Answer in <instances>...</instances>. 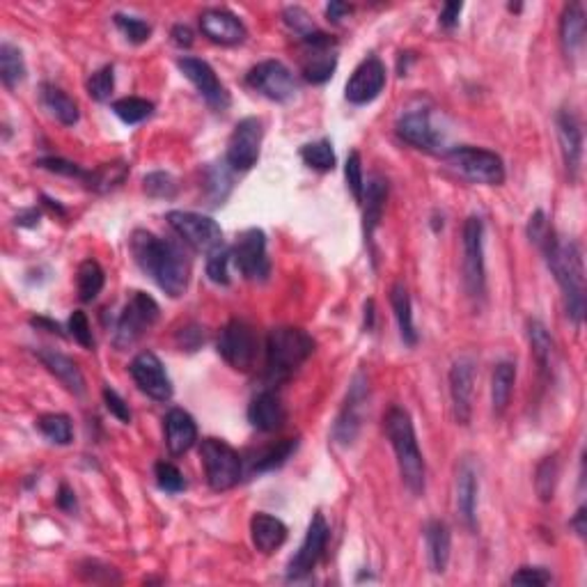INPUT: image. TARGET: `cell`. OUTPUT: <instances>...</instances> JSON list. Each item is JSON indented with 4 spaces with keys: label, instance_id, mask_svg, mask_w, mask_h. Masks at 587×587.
<instances>
[{
    "label": "cell",
    "instance_id": "1",
    "mask_svg": "<svg viewBox=\"0 0 587 587\" xmlns=\"http://www.w3.org/2000/svg\"><path fill=\"white\" fill-rule=\"evenodd\" d=\"M132 253L142 273L152 278L171 298H180L189 287V262L177 243L159 239L147 230L132 234Z\"/></svg>",
    "mask_w": 587,
    "mask_h": 587
},
{
    "label": "cell",
    "instance_id": "2",
    "mask_svg": "<svg viewBox=\"0 0 587 587\" xmlns=\"http://www.w3.org/2000/svg\"><path fill=\"white\" fill-rule=\"evenodd\" d=\"M539 248L564 294V310L573 324H581L585 315V267L578 243L564 241L553 230L546 232Z\"/></svg>",
    "mask_w": 587,
    "mask_h": 587
},
{
    "label": "cell",
    "instance_id": "3",
    "mask_svg": "<svg viewBox=\"0 0 587 587\" xmlns=\"http://www.w3.org/2000/svg\"><path fill=\"white\" fill-rule=\"evenodd\" d=\"M386 436H388L390 445H393L395 455H397V466L402 482L413 495L425 494V459L423 452L417 447L416 429H413V420L402 406H393L386 413Z\"/></svg>",
    "mask_w": 587,
    "mask_h": 587
},
{
    "label": "cell",
    "instance_id": "4",
    "mask_svg": "<svg viewBox=\"0 0 587 587\" xmlns=\"http://www.w3.org/2000/svg\"><path fill=\"white\" fill-rule=\"evenodd\" d=\"M315 351V340L303 328H273L267 338V374L271 381H285Z\"/></svg>",
    "mask_w": 587,
    "mask_h": 587
},
{
    "label": "cell",
    "instance_id": "5",
    "mask_svg": "<svg viewBox=\"0 0 587 587\" xmlns=\"http://www.w3.org/2000/svg\"><path fill=\"white\" fill-rule=\"evenodd\" d=\"M445 163L473 184L498 186L505 181V165L495 152L482 147H452L445 152Z\"/></svg>",
    "mask_w": 587,
    "mask_h": 587
},
{
    "label": "cell",
    "instance_id": "6",
    "mask_svg": "<svg viewBox=\"0 0 587 587\" xmlns=\"http://www.w3.org/2000/svg\"><path fill=\"white\" fill-rule=\"evenodd\" d=\"M156 319H159V303L145 291H133L122 315L117 317L113 345L117 349H129L141 340L147 328L156 324Z\"/></svg>",
    "mask_w": 587,
    "mask_h": 587
},
{
    "label": "cell",
    "instance_id": "7",
    "mask_svg": "<svg viewBox=\"0 0 587 587\" xmlns=\"http://www.w3.org/2000/svg\"><path fill=\"white\" fill-rule=\"evenodd\" d=\"M200 456L207 473L209 486L214 491H228L241 480V456L220 438H204L200 445Z\"/></svg>",
    "mask_w": 587,
    "mask_h": 587
},
{
    "label": "cell",
    "instance_id": "8",
    "mask_svg": "<svg viewBox=\"0 0 587 587\" xmlns=\"http://www.w3.org/2000/svg\"><path fill=\"white\" fill-rule=\"evenodd\" d=\"M464 241V287L468 297L482 298L486 291V269H484V223L480 216H471L464 223L461 232Z\"/></svg>",
    "mask_w": 587,
    "mask_h": 587
},
{
    "label": "cell",
    "instance_id": "9",
    "mask_svg": "<svg viewBox=\"0 0 587 587\" xmlns=\"http://www.w3.org/2000/svg\"><path fill=\"white\" fill-rule=\"evenodd\" d=\"M168 223L175 230L177 237L198 253H214L216 248L225 246L223 230L209 216L195 214V211H171Z\"/></svg>",
    "mask_w": 587,
    "mask_h": 587
},
{
    "label": "cell",
    "instance_id": "10",
    "mask_svg": "<svg viewBox=\"0 0 587 587\" xmlns=\"http://www.w3.org/2000/svg\"><path fill=\"white\" fill-rule=\"evenodd\" d=\"M258 333L250 324L241 319H232L219 338V354L223 356L225 363L239 372H248L258 360Z\"/></svg>",
    "mask_w": 587,
    "mask_h": 587
},
{
    "label": "cell",
    "instance_id": "11",
    "mask_svg": "<svg viewBox=\"0 0 587 587\" xmlns=\"http://www.w3.org/2000/svg\"><path fill=\"white\" fill-rule=\"evenodd\" d=\"M264 124L259 117H243L234 127L232 136L228 141V154L225 161L232 171H250L259 159V147H262Z\"/></svg>",
    "mask_w": 587,
    "mask_h": 587
},
{
    "label": "cell",
    "instance_id": "12",
    "mask_svg": "<svg viewBox=\"0 0 587 587\" xmlns=\"http://www.w3.org/2000/svg\"><path fill=\"white\" fill-rule=\"evenodd\" d=\"M232 262L248 280H267L271 264L267 258V237L262 230L250 228L237 239L232 248Z\"/></svg>",
    "mask_w": 587,
    "mask_h": 587
},
{
    "label": "cell",
    "instance_id": "13",
    "mask_svg": "<svg viewBox=\"0 0 587 587\" xmlns=\"http://www.w3.org/2000/svg\"><path fill=\"white\" fill-rule=\"evenodd\" d=\"M246 83L271 102H289L297 94L294 73L278 60H264L248 72Z\"/></svg>",
    "mask_w": 587,
    "mask_h": 587
},
{
    "label": "cell",
    "instance_id": "14",
    "mask_svg": "<svg viewBox=\"0 0 587 587\" xmlns=\"http://www.w3.org/2000/svg\"><path fill=\"white\" fill-rule=\"evenodd\" d=\"M367 379H365L363 372H358L354 377V381H351L345 406H342L340 416H338L333 427V438L340 443V445H351V443L356 441V436H358L360 425H363L365 406H367Z\"/></svg>",
    "mask_w": 587,
    "mask_h": 587
},
{
    "label": "cell",
    "instance_id": "15",
    "mask_svg": "<svg viewBox=\"0 0 587 587\" xmlns=\"http://www.w3.org/2000/svg\"><path fill=\"white\" fill-rule=\"evenodd\" d=\"M303 42V78L308 83H315V85H321V83L328 81L333 76L335 67H338V55H335V42L326 33L317 30L310 37L301 39Z\"/></svg>",
    "mask_w": 587,
    "mask_h": 587
},
{
    "label": "cell",
    "instance_id": "16",
    "mask_svg": "<svg viewBox=\"0 0 587 587\" xmlns=\"http://www.w3.org/2000/svg\"><path fill=\"white\" fill-rule=\"evenodd\" d=\"M326 543H328V523H326L324 514L317 512V514L312 516L310 525H308V533L301 543V549L289 560L287 578H289V581H298V578L312 573V569L317 567V563H319L321 555H324Z\"/></svg>",
    "mask_w": 587,
    "mask_h": 587
},
{
    "label": "cell",
    "instance_id": "17",
    "mask_svg": "<svg viewBox=\"0 0 587 587\" xmlns=\"http://www.w3.org/2000/svg\"><path fill=\"white\" fill-rule=\"evenodd\" d=\"M133 381L138 388L147 395V397L156 399V402H168L172 397V381L165 372L163 363L159 360V356L152 351H142L129 365Z\"/></svg>",
    "mask_w": 587,
    "mask_h": 587
},
{
    "label": "cell",
    "instance_id": "18",
    "mask_svg": "<svg viewBox=\"0 0 587 587\" xmlns=\"http://www.w3.org/2000/svg\"><path fill=\"white\" fill-rule=\"evenodd\" d=\"M395 129H397V136L402 138L404 142L416 147V150L438 152L445 145V138H443L441 129H436L429 111H423V108H420V111L404 113L397 120V127Z\"/></svg>",
    "mask_w": 587,
    "mask_h": 587
},
{
    "label": "cell",
    "instance_id": "19",
    "mask_svg": "<svg viewBox=\"0 0 587 587\" xmlns=\"http://www.w3.org/2000/svg\"><path fill=\"white\" fill-rule=\"evenodd\" d=\"M177 67H180V72L184 73L191 83H193L195 90L202 94L204 102L214 108V111H225V108L230 106L228 90H225L223 83L219 81V76H216L214 69L209 67L204 60L180 58Z\"/></svg>",
    "mask_w": 587,
    "mask_h": 587
},
{
    "label": "cell",
    "instance_id": "20",
    "mask_svg": "<svg viewBox=\"0 0 587 587\" xmlns=\"http://www.w3.org/2000/svg\"><path fill=\"white\" fill-rule=\"evenodd\" d=\"M473 393H475V360L459 358L450 369V397L455 420L464 427L471 423Z\"/></svg>",
    "mask_w": 587,
    "mask_h": 587
},
{
    "label": "cell",
    "instance_id": "21",
    "mask_svg": "<svg viewBox=\"0 0 587 587\" xmlns=\"http://www.w3.org/2000/svg\"><path fill=\"white\" fill-rule=\"evenodd\" d=\"M386 85V67L379 58L369 55L367 60L358 64L351 73V78L347 81L345 94L351 103L363 106V103L374 102L379 97L381 90Z\"/></svg>",
    "mask_w": 587,
    "mask_h": 587
},
{
    "label": "cell",
    "instance_id": "22",
    "mask_svg": "<svg viewBox=\"0 0 587 587\" xmlns=\"http://www.w3.org/2000/svg\"><path fill=\"white\" fill-rule=\"evenodd\" d=\"M558 138H560V150H563L564 168H567L569 177L578 180L581 175V163H582V129L578 122L576 113L572 108H563L558 113Z\"/></svg>",
    "mask_w": 587,
    "mask_h": 587
},
{
    "label": "cell",
    "instance_id": "23",
    "mask_svg": "<svg viewBox=\"0 0 587 587\" xmlns=\"http://www.w3.org/2000/svg\"><path fill=\"white\" fill-rule=\"evenodd\" d=\"M200 28H202L204 37H209L216 44L234 46L241 44L246 39V25L239 21V16H234L228 10H207L200 16Z\"/></svg>",
    "mask_w": 587,
    "mask_h": 587
},
{
    "label": "cell",
    "instance_id": "24",
    "mask_svg": "<svg viewBox=\"0 0 587 587\" xmlns=\"http://www.w3.org/2000/svg\"><path fill=\"white\" fill-rule=\"evenodd\" d=\"M477 491H480V480L475 468L468 459L461 461L456 471V512L468 530L477 528Z\"/></svg>",
    "mask_w": 587,
    "mask_h": 587
},
{
    "label": "cell",
    "instance_id": "25",
    "mask_svg": "<svg viewBox=\"0 0 587 587\" xmlns=\"http://www.w3.org/2000/svg\"><path fill=\"white\" fill-rule=\"evenodd\" d=\"M163 423L165 445H168L171 455H186L198 441V425L191 417V413H186L184 408H172V411H168Z\"/></svg>",
    "mask_w": 587,
    "mask_h": 587
},
{
    "label": "cell",
    "instance_id": "26",
    "mask_svg": "<svg viewBox=\"0 0 587 587\" xmlns=\"http://www.w3.org/2000/svg\"><path fill=\"white\" fill-rule=\"evenodd\" d=\"M285 406L273 390H262L248 406V420L259 432H278L285 425Z\"/></svg>",
    "mask_w": 587,
    "mask_h": 587
},
{
    "label": "cell",
    "instance_id": "27",
    "mask_svg": "<svg viewBox=\"0 0 587 587\" xmlns=\"http://www.w3.org/2000/svg\"><path fill=\"white\" fill-rule=\"evenodd\" d=\"M37 358L44 363V367L54 374L55 379H60V384L73 395H83L85 393V379H83V372L78 369V365L73 363L69 356L60 354L55 349H37L34 351Z\"/></svg>",
    "mask_w": 587,
    "mask_h": 587
},
{
    "label": "cell",
    "instance_id": "28",
    "mask_svg": "<svg viewBox=\"0 0 587 587\" xmlns=\"http://www.w3.org/2000/svg\"><path fill=\"white\" fill-rule=\"evenodd\" d=\"M250 537H253L255 549L259 553L269 555L285 543L287 525L280 519H276V516L259 512V514H255L250 519Z\"/></svg>",
    "mask_w": 587,
    "mask_h": 587
},
{
    "label": "cell",
    "instance_id": "29",
    "mask_svg": "<svg viewBox=\"0 0 587 587\" xmlns=\"http://www.w3.org/2000/svg\"><path fill=\"white\" fill-rule=\"evenodd\" d=\"M560 42L567 58H576L578 51L585 44V12L581 3H572L564 7L560 19Z\"/></svg>",
    "mask_w": 587,
    "mask_h": 587
},
{
    "label": "cell",
    "instance_id": "30",
    "mask_svg": "<svg viewBox=\"0 0 587 587\" xmlns=\"http://www.w3.org/2000/svg\"><path fill=\"white\" fill-rule=\"evenodd\" d=\"M425 542H427V555L432 572L445 573L452 551L450 528L443 521H429L427 528H425Z\"/></svg>",
    "mask_w": 587,
    "mask_h": 587
},
{
    "label": "cell",
    "instance_id": "31",
    "mask_svg": "<svg viewBox=\"0 0 587 587\" xmlns=\"http://www.w3.org/2000/svg\"><path fill=\"white\" fill-rule=\"evenodd\" d=\"M386 198H388V181L384 177H372L367 184V193H365V239H372L374 230L379 228L381 216H384Z\"/></svg>",
    "mask_w": 587,
    "mask_h": 587
},
{
    "label": "cell",
    "instance_id": "32",
    "mask_svg": "<svg viewBox=\"0 0 587 587\" xmlns=\"http://www.w3.org/2000/svg\"><path fill=\"white\" fill-rule=\"evenodd\" d=\"M390 306H393L395 310V319H397L402 340L406 342L408 347H413L417 342V333H416V326H413L411 297H408V289L402 285V282H395L393 289H390Z\"/></svg>",
    "mask_w": 587,
    "mask_h": 587
},
{
    "label": "cell",
    "instance_id": "33",
    "mask_svg": "<svg viewBox=\"0 0 587 587\" xmlns=\"http://www.w3.org/2000/svg\"><path fill=\"white\" fill-rule=\"evenodd\" d=\"M42 103L46 106V111L55 117L58 122H63L64 127H73L78 122V106L67 93H63L60 88L44 83L42 85Z\"/></svg>",
    "mask_w": 587,
    "mask_h": 587
},
{
    "label": "cell",
    "instance_id": "34",
    "mask_svg": "<svg viewBox=\"0 0 587 587\" xmlns=\"http://www.w3.org/2000/svg\"><path fill=\"white\" fill-rule=\"evenodd\" d=\"M516 381V365L514 363H498L494 369V377H491V404H494V411L505 413L507 404L512 399V390H514Z\"/></svg>",
    "mask_w": 587,
    "mask_h": 587
},
{
    "label": "cell",
    "instance_id": "35",
    "mask_svg": "<svg viewBox=\"0 0 587 587\" xmlns=\"http://www.w3.org/2000/svg\"><path fill=\"white\" fill-rule=\"evenodd\" d=\"M528 340L533 347V356L539 365V372L551 374V365H553V340H551L549 328L539 319L528 321Z\"/></svg>",
    "mask_w": 587,
    "mask_h": 587
},
{
    "label": "cell",
    "instance_id": "36",
    "mask_svg": "<svg viewBox=\"0 0 587 587\" xmlns=\"http://www.w3.org/2000/svg\"><path fill=\"white\" fill-rule=\"evenodd\" d=\"M103 282H106V276H103V269L99 267V262H94V259L81 262L76 273V289L83 303L94 301L102 294Z\"/></svg>",
    "mask_w": 587,
    "mask_h": 587
},
{
    "label": "cell",
    "instance_id": "37",
    "mask_svg": "<svg viewBox=\"0 0 587 587\" xmlns=\"http://www.w3.org/2000/svg\"><path fill=\"white\" fill-rule=\"evenodd\" d=\"M0 78H3V85L7 90H15L25 78L24 54L10 42H3V46H0Z\"/></svg>",
    "mask_w": 587,
    "mask_h": 587
},
{
    "label": "cell",
    "instance_id": "38",
    "mask_svg": "<svg viewBox=\"0 0 587 587\" xmlns=\"http://www.w3.org/2000/svg\"><path fill=\"white\" fill-rule=\"evenodd\" d=\"M558 477H560L558 456L553 455L539 461L537 471H534V489H537L539 500H543V503L553 500L555 486H558Z\"/></svg>",
    "mask_w": 587,
    "mask_h": 587
},
{
    "label": "cell",
    "instance_id": "39",
    "mask_svg": "<svg viewBox=\"0 0 587 587\" xmlns=\"http://www.w3.org/2000/svg\"><path fill=\"white\" fill-rule=\"evenodd\" d=\"M127 172H129V165L124 163V161L103 163V165H99L97 171L90 172L88 184H90V189L99 191V193H106V191L120 186L122 181H124V177H127Z\"/></svg>",
    "mask_w": 587,
    "mask_h": 587
},
{
    "label": "cell",
    "instance_id": "40",
    "mask_svg": "<svg viewBox=\"0 0 587 587\" xmlns=\"http://www.w3.org/2000/svg\"><path fill=\"white\" fill-rule=\"evenodd\" d=\"M37 427L51 443H58V445H69L73 438L72 420L63 413H46L37 420Z\"/></svg>",
    "mask_w": 587,
    "mask_h": 587
},
{
    "label": "cell",
    "instance_id": "41",
    "mask_svg": "<svg viewBox=\"0 0 587 587\" xmlns=\"http://www.w3.org/2000/svg\"><path fill=\"white\" fill-rule=\"evenodd\" d=\"M230 171H232V168H230L228 161L214 163L207 171V191L214 204H223V200L228 198L230 191H232V172Z\"/></svg>",
    "mask_w": 587,
    "mask_h": 587
},
{
    "label": "cell",
    "instance_id": "42",
    "mask_svg": "<svg viewBox=\"0 0 587 587\" xmlns=\"http://www.w3.org/2000/svg\"><path fill=\"white\" fill-rule=\"evenodd\" d=\"M297 447H298V438H287V441L276 443V445L269 447L264 455L258 456V461H255V466H253V473L276 471V468H280L282 464H285V461L289 459L294 452H297Z\"/></svg>",
    "mask_w": 587,
    "mask_h": 587
},
{
    "label": "cell",
    "instance_id": "43",
    "mask_svg": "<svg viewBox=\"0 0 587 587\" xmlns=\"http://www.w3.org/2000/svg\"><path fill=\"white\" fill-rule=\"evenodd\" d=\"M113 113H115L124 124H138V122L147 120V117L154 113V103L141 97H124L113 103Z\"/></svg>",
    "mask_w": 587,
    "mask_h": 587
},
{
    "label": "cell",
    "instance_id": "44",
    "mask_svg": "<svg viewBox=\"0 0 587 587\" xmlns=\"http://www.w3.org/2000/svg\"><path fill=\"white\" fill-rule=\"evenodd\" d=\"M301 159L306 161V165L315 168V171H333L335 168V152L333 145L328 141H317L308 142L301 147Z\"/></svg>",
    "mask_w": 587,
    "mask_h": 587
},
{
    "label": "cell",
    "instance_id": "45",
    "mask_svg": "<svg viewBox=\"0 0 587 587\" xmlns=\"http://www.w3.org/2000/svg\"><path fill=\"white\" fill-rule=\"evenodd\" d=\"M230 262H232V250L228 246L216 248L214 253L207 258V276L216 285H230Z\"/></svg>",
    "mask_w": 587,
    "mask_h": 587
},
{
    "label": "cell",
    "instance_id": "46",
    "mask_svg": "<svg viewBox=\"0 0 587 587\" xmlns=\"http://www.w3.org/2000/svg\"><path fill=\"white\" fill-rule=\"evenodd\" d=\"M115 90V69L111 64L102 67L99 72H94L88 81V94L94 102H108Z\"/></svg>",
    "mask_w": 587,
    "mask_h": 587
},
{
    "label": "cell",
    "instance_id": "47",
    "mask_svg": "<svg viewBox=\"0 0 587 587\" xmlns=\"http://www.w3.org/2000/svg\"><path fill=\"white\" fill-rule=\"evenodd\" d=\"M154 473H156V482H159V486L163 491H168V494H180V491L186 489L184 475H181V471L175 466V464L159 461V464L154 466Z\"/></svg>",
    "mask_w": 587,
    "mask_h": 587
},
{
    "label": "cell",
    "instance_id": "48",
    "mask_svg": "<svg viewBox=\"0 0 587 587\" xmlns=\"http://www.w3.org/2000/svg\"><path fill=\"white\" fill-rule=\"evenodd\" d=\"M113 19H115L117 28L127 34V39L129 42H133V44H142V42L150 39L152 25L147 24V21L136 19V16H124V15H115Z\"/></svg>",
    "mask_w": 587,
    "mask_h": 587
},
{
    "label": "cell",
    "instance_id": "49",
    "mask_svg": "<svg viewBox=\"0 0 587 587\" xmlns=\"http://www.w3.org/2000/svg\"><path fill=\"white\" fill-rule=\"evenodd\" d=\"M345 177H347V186L351 189L354 198L358 202H363L365 198V180H363V161H360L358 152H351L347 156V165H345Z\"/></svg>",
    "mask_w": 587,
    "mask_h": 587
},
{
    "label": "cell",
    "instance_id": "50",
    "mask_svg": "<svg viewBox=\"0 0 587 587\" xmlns=\"http://www.w3.org/2000/svg\"><path fill=\"white\" fill-rule=\"evenodd\" d=\"M282 19H285L287 28L291 30V33H297L298 37L306 39L310 37V34L317 33L315 24H312L310 15H308L303 7H287L285 12H282Z\"/></svg>",
    "mask_w": 587,
    "mask_h": 587
},
{
    "label": "cell",
    "instance_id": "51",
    "mask_svg": "<svg viewBox=\"0 0 587 587\" xmlns=\"http://www.w3.org/2000/svg\"><path fill=\"white\" fill-rule=\"evenodd\" d=\"M145 193L150 198H172L177 193V184L168 172H150L145 177Z\"/></svg>",
    "mask_w": 587,
    "mask_h": 587
},
{
    "label": "cell",
    "instance_id": "52",
    "mask_svg": "<svg viewBox=\"0 0 587 587\" xmlns=\"http://www.w3.org/2000/svg\"><path fill=\"white\" fill-rule=\"evenodd\" d=\"M69 333H72V338L83 347V349H93L94 347V338H93V330H90V321L83 310L72 312V317H69Z\"/></svg>",
    "mask_w": 587,
    "mask_h": 587
},
{
    "label": "cell",
    "instance_id": "53",
    "mask_svg": "<svg viewBox=\"0 0 587 587\" xmlns=\"http://www.w3.org/2000/svg\"><path fill=\"white\" fill-rule=\"evenodd\" d=\"M37 165H39V168H44V171L55 172V175L76 177V180H85V181H88V177H90V172L83 171L81 165L72 163V161L55 159V156H51V159H39Z\"/></svg>",
    "mask_w": 587,
    "mask_h": 587
},
{
    "label": "cell",
    "instance_id": "54",
    "mask_svg": "<svg viewBox=\"0 0 587 587\" xmlns=\"http://www.w3.org/2000/svg\"><path fill=\"white\" fill-rule=\"evenodd\" d=\"M553 581L551 572H546L543 567H521L519 572L512 576V585H533V587H543Z\"/></svg>",
    "mask_w": 587,
    "mask_h": 587
},
{
    "label": "cell",
    "instance_id": "55",
    "mask_svg": "<svg viewBox=\"0 0 587 587\" xmlns=\"http://www.w3.org/2000/svg\"><path fill=\"white\" fill-rule=\"evenodd\" d=\"M103 402H106L108 411H111L117 420H122V423H132V411H129L127 402H124L115 390L103 388Z\"/></svg>",
    "mask_w": 587,
    "mask_h": 587
},
{
    "label": "cell",
    "instance_id": "56",
    "mask_svg": "<svg viewBox=\"0 0 587 587\" xmlns=\"http://www.w3.org/2000/svg\"><path fill=\"white\" fill-rule=\"evenodd\" d=\"M546 232H549V223H546V216H543V211H534L533 216H530V223H528V237L533 243H542V239L546 237Z\"/></svg>",
    "mask_w": 587,
    "mask_h": 587
},
{
    "label": "cell",
    "instance_id": "57",
    "mask_svg": "<svg viewBox=\"0 0 587 587\" xmlns=\"http://www.w3.org/2000/svg\"><path fill=\"white\" fill-rule=\"evenodd\" d=\"M461 10H464V5H461V3H447V5H443V10H441L443 28H447V30L455 28V25L459 24Z\"/></svg>",
    "mask_w": 587,
    "mask_h": 587
},
{
    "label": "cell",
    "instance_id": "58",
    "mask_svg": "<svg viewBox=\"0 0 587 587\" xmlns=\"http://www.w3.org/2000/svg\"><path fill=\"white\" fill-rule=\"evenodd\" d=\"M351 12H354V7L347 5V3H338V0H333V3L326 5V16H328V21H333V24L345 19V16L351 15Z\"/></svg>",
    "mask_w": 587,
    "mask_h": 587
},
{
    "label": "cell",
    "instance_id": "59",
    "mask_svg": "<svg viewBox=\"0 0 587 587\" xmlns=\"http://www.w3.org/2000/svg\"><path fill=\"white\" fill-rule=\"evenodd\" d=\"M58 507H60V510L69 512V514H72V512H76V495H73V491L69 489L67 484L60 486V491H58Z\"/></svg>",
    "mask_w": 587,
    "mask_h": 587
},
{
    "label": "cell",
    "instance_id": "60",
    "mask_svg": "<svg viewBox=\"0 0 587 587\" xmlns=\"http://www.w3.org/2000/svg\"><path fill=\"white\" fill-rule=\"evenodd\" d=\"M172 39H175L177 46H186V49H189V46L193 44V30H191L189 25H175V28H172Z\"/></svg>",
    "mask_w": 587,
    "mask_h": 587
},
{
    "label": "cell",
    "instance_id": "61",
    "mask_svg": "<svg viewBox=\"0 0 587 587\" xmlns=\"http://www.w3.org/2000/svg\"><path fill=\"white\" fill-rule=\"evenodd\" d=\"M16 225H24V228H37L39 225V214L34 209H28V211H21L15 220Z\"/></svg>",
    "mask_w": 587,
    "mask_h": 587
},
{
    "label": "cell",
    "instance_id": "62",
    "mask_svg": "<svg viewBox=\"0 0 587 587\" xmlns=\"http://www.w3.org/2000/svg\"><path fill=\"white\" fill-rule=\"evenodd\" d=\"M572 528L576 530L578 537H585L587 533V525H585V507H581V510L576 512V516L572 519Z\"/></svg>",
    "mask_w": 587,
    "mask_h": 587
},
{
    "label": "cell",
    "instance_id": "63",
    "mask_svg": "<svg viewBox=\"0 0 587 587\" xmlns=\"http://www.w3.org/2000/svg\"><path fill=\"white\" fill-rule=\"evenodd\" d=\"M365 326L367 328L374 326V301H367V306H365Z\"/></svg>",
    "mask_w": 587,
    "mask_h": 587
}]
</instances>
